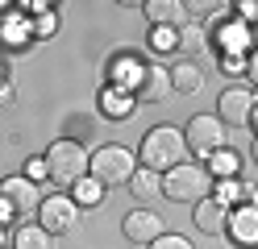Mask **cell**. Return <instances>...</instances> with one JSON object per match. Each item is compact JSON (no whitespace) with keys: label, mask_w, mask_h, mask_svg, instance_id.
<instances>
[{"label":"cell","mask_w":258,"mask_h":249,"mask_svg":"<svg viewBox=\"0 0 258 249\" xmlns=\"http://www.w3.org/2000/svg\"><path fill=\"white\" fill-rule=\"evenodd\" d=\"M138 158H142V166H150V171H158V175L175 171L179 162H187L183 129H171V125L150 129V133H146V141H142V149H138Z\"/></svg>","instance_id":"1"},{"label":"cell","mask_w":258,"mask_h":249,"mask_svg":"<svg viewBox=\"0 0 258 249\" xmlns=\"http://www.w3.org/2000/svg\"><path fill=\"white\" fill-rule=\"evenodd\" d=\"M217 191V179L208 175L204 162H179L175 171L163 175V195L175 199V204H200Z\"/></svg>","instance_id":"2"},{"label":"cell","mask_w":258,"mask_h":249,"mask_svg":"<svg viewBox=\"0 0 258 249\" xmlns=\"http://www.w3.org/2000/svg\"><path fill=\"white\" fill-rule=\"evenodd\" d=\"M46 171H50V179H58L62 187H75L79 179H88V162H92V154L84 145H79L75 137H58V141H50V149H46Z\"/></svg>","instance_id":"3"},{"label":"cell","mask_w":258,"mask_h":249,"mask_svg":"<svg viewBox=\"0 0 258 249\" xmlns=\"http://www.w3.org/2000/svg\"><path fill=\"white\" fill-rule=\"evenodd\" d=\"M134 171H138V158L129 154L125 145H100L92 154V162H88V179H96L104 191L108 187H125V183L134 179Z\"/></svg>","instance_id":"4"},{"label":"cell","mask_w":258,"mask_h":249,"mask_svg":"<svg viewBox=\"0 0 258 249\" xmlns=\"http://www.w3.org/2000/svg\"><path fill=\"white\" fill-rule=\"evenodd\" d=\"M183 141H187V154H196V162H208L217 154V149H225L229 141H225V125H221V116H191L187 129H183Z\"/></svg>","instance_id":"5"},{"label":"cell","mask_w":258,"mask_h":249,"mask_svg":"<svg viewBox=\"0 0 258 249\" xmlns=\"http://www.w3.org/2000/svg\"><path fill=\"white\" fill-rule=\"evenodd\" d=\"M79 212H84V208H79L71 195H62V191H58V195H46V199H42V208H38V224L50 232V237H62V232H71V228L79 224Z\"/></svg>","instance_id":"6"},{"label":"cell","mask_w":258,"mask_h":249,"mask_svg":"<svg viewBox=\"0 0 258 249\" xmlns=\"http://www.w3.org/2000/svg\"><path fill=\"white\" fill-rule=\"evenodd\" d=\"M213 42L221 46V54L241 58L250 50V25H241L233 13H217L213 17Z\"/></svg>","instance_id":"7"},{"label":"cell","mask_w":258,"mask_h":249,"mask_svg":"<svg viewBox=\"0 0 258 249\" xmlns=\"http://www.w3.org/2000/svg\"><path fill=\"white\" fill-rule=\"evenodd\" d=\"M0 199L13 208V216H29L42 208V195H38V183H29L25 175H9L0 183Z\"/></svg>","instance_id":"8"},{"label":"cell","mask_w":258,"mask_h":249,"mask_svg":"<svg viewBox=\"0 0 258 249\" xmlns=\"http://www.w3.org/2000/svg\"><path fill=\"white\" fill-rule=\"evenodd\" d=\"M217 116H221V125H229V129H246L250 125V112H254V92L250 88H225L221 100H217Z\"/></svg>","instance_id":"9"},{"label":"cell","mask_w":258,"mask_h":249,"mask_svg":"<svg viewBox=\"0 0 258 249\" xmlns=\"http://www.w3.org/2000/svg\"><path fill=\"white\" fill-rule=\"evenodd\" d=\"M121 232H125V241H129V245H154L158 237H163V216L150 212V208H138V212H129V216H125Z\"/></svg>","instance_id":"10"},{"label":"cell","mask_w":258,"mask_h":249,"mask_svg":"<svg viewBox=\"0 0 258 249\" xmlns=\"http://www.w3.org/2000/svg\"><path fill=\"white\" fill-rule=\"evenodd\" d=\"M229 237L241 245V249H258V208L254 204H241L229 212Z\"/></svg>","instance_id":"11"},{"label":"cell","mask_w":258,"mask_h":249,"mask_svg":"<svg viewBox=\"0 0 258 249\" xmlns=\"http://www.w3.org/2000/svg\"><path fill=\"white\" fill-rule=\"evenodd\" d=\"M171 92H175V88H171V71H167V66H158V62H150V66H146V75H142V83H138V92H134V100L163 104Z\"/></svg>","instance_id":"12"},{"label":"cell","mask_w":258,"mask_h":249,"mask_svg":"<svg viewBox=\"0 0 258 249\" xmlns=\"http://www.w3.org/2000/svg\"><path fill=\"white\" fill-rule=\"evenodd\" d=\"M108 75H112L108 88H121V92L134 96V92H138V83H142V75H146V62H138L134 54H117V58L108 62Z\"/></svg>","instance_id":"13"},{"label":"cell","mask_w":258,"mask_h":249,"mask_svg":"<svg viewBox=\"0 0 258 249\" xmlns=\"http://www.w3.org/2000/svg\"><path fill=\"white\" fill-rule=\"evenodd\" d=\"M142 13H146L150 29H175L187 17V5H183V0H146Z\"/></svg>","instance_id":"14"},{"label":"cell","mask_w":258,"mask_h":249,"mask_svg":"<svg viewBox=\"0 0 258 249\" xmlns=\"http://www.w3.org/2000/svg\"><path fill=\"white\" fill-rule=\"evenodd\" d=\"M191 216H196V228H200V232H208V237H221V232L229 228V208H225V204H217L213 195H208V199H200Z\"/></svg>","instance_id":"15"},{"label":"cell","mask_w":258,"mask_h":249,"mask_svg":"<svg viewBox=\"0 0 258 249\" xmlns=\"http://www.w3.org/2000/svg\"><path fill=\"white\" fill-rule=\"evenodd\" d=\"M134 104H138V100L129 96V92H121V88H104L100 92V108H104L108 121H125V116H134L138 112Z\"/></svg>","instance_id":"16"},{"label":"cell","mask_w":258,"mask_h":249,"mask_svg":"<svg viewBox=\"0 0 258 249\" xmlns=\"http://www.w3.org/2000/svg\"><path fill=\"white\" fill-rule=\"evenodd\" d=\"M204 166H208V175H213L217 183H225V179H237V175H241V154H237L233 145H225V149H217V154L208 158Z\"/></svg>","instance_id":"17"},{"label":"cell","mask_w":258,"mask_h":249,"mask_svg":"<svg viewBox=\"0 0 258 249\" xmlns=\"http://www.w3.org/2000/svg\"><path fill=\"white\" fill-rule=\"evenodd\" d=\"M171 88L175 92H200L204 88V71H200V62H191V58H183V62H175L171 66Z\"/></svg>","instance_id":"18"},{"label":"cell","mask_w":258,"mask_h":249,"mask_svg":"<svg viewBox=\"0 0 258 249\" xmlns=\"http://www.w3.org/2000/svg\"><path fill=\"white\" fill-rule=\"evenodd\" d=\"M129 191H134L138 199H158L163 195V175L150 171V166H138L134 179H129Z\"/></svg>","instance_id":"19"},{"label":"cell","mask_w":258,"mask_h":249,"mask_svg":"<svg viewBox=\"0 0 258 249\" xmlns=\"http://www.w3.org/2000/svg\"><path fill=\"white\" fill-rule=\"evenodd\" d=\"M13 249H50V232L42 224H21L13 232Z\"/></svg>","instance_id":"20"},{"label":"cell","mask_w":258,"mask_h":249,"mask_svg":"<svg viewBox=\"0 0 258 249\" xmlns=\"http://www.w3.org/2000/svg\"><path fill=\"white\" fill-rule=\"evenodd\" d=\"M213 199L225 204V208H241V204H246V183H241V179H225V183H217Z\"/></svg>","instance_id":"21"},{"label":"cell","mask_w":258,"mask_h":249,"mask_svg":"<svg viewBox=\"0 0 258 249\" xmlns=\"http://www.w3.org/2000/svg\"><path fill=\"white\" fill-rule=\"evenodd\" d=\"M71 199H75L79 208H100V204H104V187H100L96 179H79V183H75V195H71Z\"/></svg>","instance_id":"22"},{"label":"cell","mask_w":258,"mask_h":249,"mask_svg":"<svg viewBox=\"0 0 258 249\" xmlns=\"http://www.w3.org/2000/svg\"><path fill=\"white\" fill-rule=\"evenodd\" d=\"M146 46L154 54H175V50H179V29H150Z\"/></svg>","instance_id":"23"},{"label":"cell","mask_w":258,"mask_h":249,"mask_svg":"<svg viewBox=\"0 0 258 249\" xmlns=\"http://www.w3.org/2000/svg\"><path fill=\"white\" fill-rule=\"evenodd\" d=\"M200 46H204V29H200V25L179 29V50H200Z\"/></svg>","instance_id":"24"},{"label":"cell","mask_w":258,"mask_h":249,"mask_svg":"<svg viewBox=\"0 0 258 249\" xmlns=\"http://www.w3.org/2000/svg\"><path fill=\"white\" fill-rule=\"evenodd\" d=\"M146 249H196V245H191L187 237H179V232H163V237H158L154 245H146Z\"/></svg>","instance_id":"25"},{"label":"cell","mask_w":258,"mask_h":249,"mask_svg":"<svg viewBox=\"0 0 258 249\" xmlns=\"http://www.w3.org/2000/svg\"><path fill=\"white\" fill-rule=\"evenodd\" d=\"M54 13H42V17H34V25H29V33H34V38H50L54 33Z\"/></svg>","instance_id":"26"},{"label":"cell","mask_w":258,"mask_h":249,"mask_svg":"<svg viewBox=\"0 0 258 249\" xmlns=\"http://www.w3.org/2000/svg\"><path fill=\"white\" fill-rule=\"evenodd\" d=\"M21 175H25L29 183H42V179H50V171H46V158H29Z\"/></svg>","instance_id":"27"},{"label":"cell","mask_w":258,"mask_h":249,"mask_svg":"<svg viewBox=\"0 0 258 249\" xmlns=\"http://www.w3.org/2000/svg\"><path fill=\"white\" fill-rule=\"evenodd\" d=\"M233 9H237L233 17H237L241 25H254L258 21V0H241V5H233Z\"/></svg>","instance_id":"28"},{"label":"cell","mask_w":258,"mask_h":249,"mask_svg":"<svg viewBox=\"0 0 258 249\" xmlns=\"http://www.w3.org/2000/svg\"><path fill=\"white\" fill-rule=\"evenodd\" d=\"M221 66L229 75H237V71H246V58H233V54H221Z\"/></svg>","instance_id":"29"},{"label":"cell","mask_w":258,"mask_h":249,"mask_svg":"<svg viewBox=\"0 0 258 249\" xmlns=\"http://www.w3.org/2000/svg\"><path fill=\"white\" fill-rule=\"evenodd\" d=\"M246 75L258 83V50H250V54H246Z\"/></svg>","instance_id":"30"},{"label":"cell","mask_w":258,"mask_h":249,"mask_svg":"<svg viewBox=\"0 0 258 249\" xmlns=\"http://www.w3.org/2000/svg\"><path fill=\"white\" fill-rule=\"evenodd\" d=\"M13 104V83H0V108Z\"/></svg>","instance_id":"31"},{"label":"cell","mask_w":258,"mask_h":249,"mask_svg":"<svg viewBox=\"0 0 258 249\" xmlns=\"http://www.w3.org/2000/svg\"><path fill=\"white\" fill-rule=\"evenodd\" d=\"M9 220H13V208H9V204H5V199H0V228H5V224H9Z\"/></svg>","instance_id":"32"},{"label":"cell","mask_w":258,"mask_h":249,"mask_svg":"<svg viewBox=\"0 0 258 249\" xmlns=\"http://www.w3.org/2000/svg\"><path fill=\"white\" fill-rule=\"evenodd\" d=\"M9 9H17V5H9V0H0V21H9Z\"/></svg>","instance_id":"33"},{"label":"cell","mask_w":258,"mask_h":249,"mask_svg":"<svg viewBox=\"0 0 258 249\" xmlns=\"http://www.w3.org/2000/svg\"><path fill=\"white\" fill-rule=\"evenodd\" d=\"M250 129L258 133V100H254V112H250Z\"/></svg>","instance_id":"34"},{"label":"cell","mask_w":258,"mask_h":249,"mask_svg":"<svg viewBox=\"0 0 258 249\" xmlns=\"http://www.w3.org/2000/svg\"><path fill=\"white\" fill-rule=\"evenodd\" d=\"M250 158H254V162H258V137H254V145H250Z\"/></svg>","instance_id":"35"},{"label":"cell","mask_w":258,"mask_h":249,"mask_svg":"<svg viewBox=\"0 0 258 249\" xmlns=\"http://www.w3.org/2000/svg\"><path fill=\"white\" fill-rule=\"evenodd\" d=\"M5 241H9V237H5V228H0V249H5Z\"/></svg>","instance_id":"36"},{"label":"cell","mask_w":258,"mask_h":249,"mask_svg":"<svg viewBox=\"0 0 258 249\" xmlns=\"http://www.w3.org/2000/svg\"><path fill=\"white\" fill-rule=\"evenodd\" d=\"M0 83H9V79H5V66H0Z\"/></svg>","instance_id":"37"},{"label":"cell","mask_w":258,"mask_h":249,"mask_svg":"<svg viewBox=\"0 0 258 249\" xmlns=\"http://www.w3.org/2000/svg\"><path fill=\"white\" fill-rule=\"evenodd\" d=\"M134 249H146V245H134Z\"/></svg>","instance_id":"38"}]
</instances>
